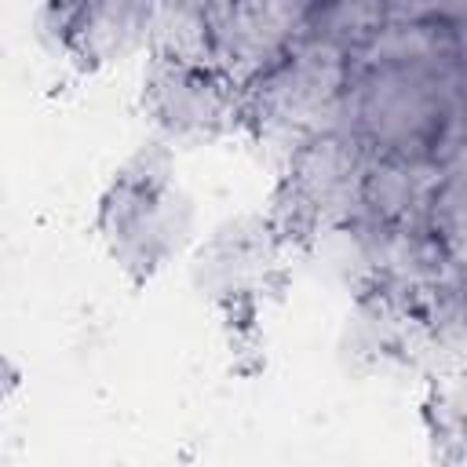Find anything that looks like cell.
Wrapping results in <instances>:
<instances>
[{
    "instance_id": "obj_1",
    "label": "cell",
    "mask_w": 467,
    "mask_h": 467,
    "mask_svg": "<svg viewBox=\"0 0 467 467\" xmlns=\"http://www.w3.org/2000/svg\"><path fill=\"white\" fill-rule=\"evenodd\" d=\"M190 215V201L171 186L168 150L150 142L117 171L99 226L113 259L131 277H146L186 241Z\"/></svg>"
},
{
    "instance_id": "obj_2",
    "label": "cell",
    "mask_w": 467,
    "mask_h": 467,
    "mask_svg": "<svg viewBox=\"0 0 467 467\" xmlns=\"http://www.w3.org/2000/svg\"><path fill=\"white\" fill-rule=\"evenodd\" d=\"M347 102V51L317 36H299L292 51L248 84L241 95L244 120L270 142L292 150L328 128L343 124Z\"/></svg>"
},
{
    "instance_id": "obj_3",
    "label": "cell",
    "mask_w": 467,
    "mask_h": 467,
    "mask_svg": "<svg viewBox=\"0 0 467 467\" xmlns=\"http://www.w3.org/2000/svg\"><path fill=\"white\" fill-rule=\"evenodd\" d=\"M372 150L347 128L303 139L288 153V175L277 190V234L292 241L350 226L361 215V186Z\"/></svg>"
},
{
    "instance_id": "obj_4",
    "label": "cell",
    "mask_w": 467,
    "mask_h": 467,
    "mask_svg": "<svg viewBox=\"0 0 467 467\" xmlns=\"http://www.w3.org/2000/svg\"><path fill=\"white\" fill-rule=\"evenodd\" d=\"M314 0H219L208 18L212 66L234 84H252L303 36Z\"/></svg>"
},
{
    "instance_id": "obj_5",
    "label": "cell",
    "mask_w": 467,
    "mask_h": 467,
    "mask_svg": "<svg viewBox=\"0 0 467 467\" xmlns=\"http://www.w3.org/2000/svg\"><path fill=\"white\" fill-rule=\"evenodd\" d=\"M237 84L212 62H179L153 55L142 80V106L157 128L179 139L223 135L244 117Z\"/></svg>"
},
{
    "instance_id": "obj_6",
    "label": "cell",
    "mask_w": 467,
    "mask_h": 467,
    "mask_svg": "<svg viewBox=\"0 0 467 467\" xmlns=\"http://www.w3.org/2000/svg\"><path fill=\"white\" fill-rule=\"evenodd\" d=\"M51 29L88 69L124 62L150 40L153 0H73L47 4Z\"/></svg>"
},
{
    "instance_id": "obj_7",
    "label": "cell",
    "mask_w": 467,
    "mask_h": 467,
    "mask_svg": "<svg viewBox=\"0 0 467 467\" xmlns=\"http://www.w3.org/2000/svg\"><path fill=\"white\" fill-rule=\"evenodd\" d=\"M441 175L445 168L434 153H372L361 186V212L379 223H427Z\"/></svg>"
},
{
    "instance_id": "obj_8",
    "label": "cell",
    "mask_w": 467,
    "mask_h": 467,
    "mask_svg": "<svg viewBox=\"0 0 467 467\" xmlns=\"http://www.w3.org/2000/svg\"><path fill=\"white\" fill-rule=\"evenodd\" d=\"M277 226H263L259 219H237L223 226L197 255V277L223 299L248 296L266 281L277 255Z\"/></svg>"
},
{
    "instance_id": "obj_9",
    "label": "cell",
    "mask_w": 467,
    "mask_h": 467,
    "mask_svg": "<svg viewBox=\"0 0 467 467\" xmlns=\"http://www.w3.org/2000/svg\"><path fill=\"white\" fill-rule=\"evenodd\" d=\"M390 22L387 0H317L306 15L303 36L336 44L339 51H365L368 40Z\"/></svg>"
},
{
    "instance_id": "obj_10",
    "label": "cell",
    "mask_w": 467,
    "mask_h": 467,
    "mask_svg": "<svg viewBox=\"0 0 467 467\" xmlns=\"http://www.w3.org/2000/svg\"><path fill=\"white\" fill-rule=\"evenodd\" d=\"M47 4H73V0H47Z\"/></svg>"
}]
</instances>
